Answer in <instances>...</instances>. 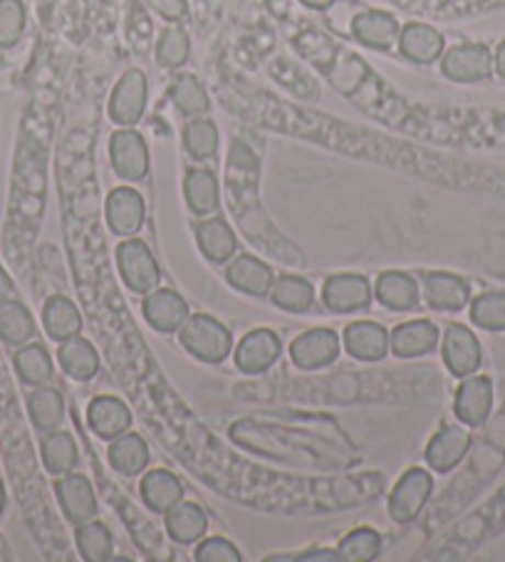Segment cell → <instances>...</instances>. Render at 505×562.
Returning a JSON list of instances; mask_svg holds the SVG:
<instances>
[{
	"label": "cell",
	"instance_id": "cell-37",
	"mask_svg": "<svg viewBox=\"0 0 505 562\" xmlns=\"http://www.w3.org/2000/svg\"><path fill=\"white\" fill-rule=\"evenodd\" d=\"M77 550L87 562H104L112 560V532L104 522H97L94 518L77 526Z\"/></svg>",
	"mask_w": 505,
	"mask_h": 562
},
{
	"label": "cell",
	"instance_id": "cell-1",
	"mask_svg": "<svg viewBox=\"0 0 505 562\" xmlns=\"http://www.w3.org/2000/svg\"><path fill=\"white\" fill-rule=\"evenodd\" d=\"M179 340L183 350L191 352L197 360L206 364H218L226 360L233 350V335L228 327L211 315H189L179 329Z\"/></svg>",
	"mask_w": 505,
	"mask_h": 562
},
{
	"label": "cell",
	"instance_id": "cell-42",
	"mask_svg": "<svg viewBox=\"0 0 505 562\" xmlns=\"http://www.w3.org/2000/svg\"><path fill=\"white\" fill-rule=\"evenodd\" d=\"M189 53H191V43H189V35L181 31V27H167V31L161 33L159 37V45H157V57L164 67H181L183 63L189 60Z\"/></svg>",
	"mask_w": 505,
	"mask_h": 562
},
{
	"label": "cell",
	"instance_id": "cell-31",
	"mask_svg": "<svg viewBox=\"0 0 505 562\" xmlns=\"http://www.w3.org/2000/svg\"><path fill=\"white\" fill-rule=\"evenodd\" d=\"M183 199L193 216H211L218 209V179L209 169H193L183 179Z\"/></svg>",
	"mask_w": 505,
	"mask_h": 562
},
{
	"label": "cell",
	"instance_id": "cell-29",
	"mask_svg": "<svg viewBox=\"0 0 505 562\" xmlns=\"http://www.w3.org/2000/svg\"><path fill=\"white\" fill-rule=\"evenodd\" d=\"M27 414L37 431L50 434L60 429L65 422V400L55 386H35V392L27 394Z\"/></svg>",
	"mask_w": 505,
	"mask_h": 562
},
{
	"label": "cell",
	"instance_id": "cell-43",
	"mask_svg": "<svg viewBox=\"0 0 505 562\" xmlns=\"http://www.w3.org/2000/svg\"><path fill=\"white\" fill-rule=\"evenodd\" d=\"M199 562H240V552L226 538H209L197 548Z\"/></svg>",
	"mask_w": 505,
	"mask_h": 562
},
{
	"label": "cell",
	"instance_id": "cell-19",
	"mask_svg": "<svg viewBox=\"0 0 505 562\" xmlns=\"http://www.w3.org/2000/svg\"><path fill=\"white\" fill-rule=\"evenodd\" d=\"M426 305L439 313H459L471 303V288L463 278L453 273H426L424 276Z\"/></svg>",
	"mask_w": 505,
	"mask_h": 562
},
{
	"label": "cell",
	"instance_id": "cell-8",
	"mask_svg": "<svg viewBox=\"0 0 505 562\" xmlns=\"http://www.w3.org/2000/svg\"><path fill=\"white\" fill-rule=\"evenodd\" d=\"M444 364L449 367L453 376H471L479 372L483 362V350L479 337H475L469 327L453 323L446 327L444 333Z\"/></svg>",
	"mask_w": 505,
	"mask_h": 562
},
{
	"label": "cell",
	"instance_id": "cell-20",
	"mask_svg": "<svg viewBox=\"0 0 505 562\" xmlns=\"http://www.w3.org/2000/svg\"><path fill=\"white\" fill-rule=\"evenodd\" d=\"M87 424L90 429L104 441H112L132 426V412L122 400L116 396H97L87 406Z\"/></svg>",
	"mask_w": 505,
	"mask_h": 562
},
{
	"label": "cell",
	"instance_id": "cell-48",
	"mask_svg": "<svg viewBox=\"0 0 505 562\" xmlns=\"http://www.w3.org/2000/svg\"><path fill=\"white\" fill-rule=\"evenodd\" d=\"M3 510H5V486L3 481H0V516H3Z\"/></svg>",
	"mask_w": 505,
	"mask_h": 562
},
{
	"label": "cell",
	"instance_id": "cell-2",
	"mask_svg": "<svg viewBox=\"0 0 505 562\" xmlns=\"http://www.w3.org/2000/svg\"><path fill=\"white\" fill-rule=\"evenodd\" d=\"M116 268H120L124 285L137 295H147L152 290H157L161 280L157 258L139 238H130L120 244V248H116Z\"/></svg>",
	"mask_w": 505,
	"mask_h": 562
},
{
	"label": "cell",
	"instance_id": "cell-3",
	"mask_svg": "<svg viewBox=\"0 0 505 562\" xmlns=\"http://www.w3.org/2000/svg\"><path fill=\"white\" fill-rule=\"evenodd\" d=\"M441 72L453 82H483L493 75V55L481 43H461L441 55Z\"/></svg>",
	"mask_w": 505,
	"mask_h": 562
},
{
	"label": "cell",
	"instance_id": "cell-47",
	"mask_svg": "<svg viewBox=\"0 0 505 562\" xmlns=\"http://www.w3.org/2000/svg\"><path fill=\"white\" fill-rule=\"evenodd\" d=\"M300 3L313 8V11H327V8H333L335 0H300Z\"/></svg>",
	"mask_w": 505,
	"mask_h": 562
},
{
	"label": "cell",
	"instance_id": "cell-13",
	"mask_svg": "<svg viewBox=\"0 0 505 562\" xmlns=\"http://www.w3.org/2000/svg\"><path fill=\"white\" fill-rule=\"evenodd\" d=\"M55 493H57V501H60L65 518L70 520L72 526H82V522L94 518L97 496L90 479L82 476V473L70 471L57 479Z\"/></svg>",
	"mask_w": 505,
	"mask_h": 562
},
{
	"label": "cell",
	"instance_id": "cell-27",
	"mask_svg": "<svg viewBox=\"0 0 505 562\" xmlns=\"http://www.w3.org/2000/svg\"><path fill=\"white\" fill-rule=\"evenodd\" d=\"M57 362H60L65 374L72 376L75 382H90L97 370H100V357H97L92 342L80 335L60 342Z\"/></svg>",
	"mask_w": 505,
	"mask_h": 562
},
{
	"label": "cell",
	"instance_id": "cell-34",
	"mask_svg": "<svg viewBox=\"0 0 505 562\" xmlns=\"http://www.w3.org/2000/svg\"><path fill=\"white\" fill-rule=\"evenodd\" d=\"M41 457H43L45 469L50 471L53 476H65V473L75 471L80 453H77V443L72 439V434L55 429L50 434H45V439L41 443Z\"/></svg>",
	"mask_w": 505,
	"mask_h": 562
},
{
	"label": "cell",
	"instance_id": "cell-24",
	"mask_svg": "<svg viewBox=\"0 0 505 562\" xmlns=\"http://www.w3.org/2000/svg\"><path fill=\"white\" fill-rule=\"evenodd\" d=\"M106 459L110 467L122 473V476H137L149 467V446L139 434L124 431L122 436L112 439L110 449H106Z\"/></svg>",
	"mask_w": 505,
	"mask_h": 562
},
{
	"label": "cell",
	"instance_id": "cell-41",
	"mask_svg": "<svg viewBox=\"0 0 505 562\" xmlns=\"http://www.w3.org/2000/svg\"><path fill=\"white\" fill-rule=\"evenodd\" d=\"M25 33L23 0H0V47H15Z\"/></svg>",
	"mask_w": 505,
	"mask_h": 562
},
{
	"label": "cell",
	"instance_id": "cell-17",
	"mask_svg": "<svg viewBox=\"0 0 505 562\" xmlns=\"http://www.w3.org/2000/svg\"><path fill=\"white\" fill-rule=\"evenodd\" d=\"M441 340L439 327L431 319H409L400 327L392 329L390 335V350L392 355L402 357V360H412V357H424L436 350Z\"/></svg>",
	"mask_w": 505,
	"mask_h": 562
},
{
	"label": "cell",
	"instance_id": "cell-4",
	"mask_svg": "<svg viewBox=\"0 0 505 562\" xmlns=\"http://www.w3.org/2000/svg\"><path fill=\"white\" fill-rule=\"evenodd\" d=\"M434 493V479L429 471L409 469L404 476L396 481V486L390 496V516L394 522H412L424 510L426 501Z\"/></svg>",
	"mask_w": 505,
	"mask_h": 562
},
{
	"label": "cell",
	"instance_id": "cell-36",
	"mask_svg": "<svg viewBox=\"0 0 505 562\" xmlns=\"http://www.w3.org/2000/svg\"><path fill=\"white\" fill-rule=\"evenodd\" d=\"M169 94H171L173 106H177L183 117H189V120L203 117V114L211 110L209 94L193 75H179L177 80H173Z\"/></svg>",
	"mask_w": 505,
	"mask_h": 562
},
{
	"label": "cell",
	"instance_id": "cell-5",
	"mask_svg": "<svg viewBox=\"0 0 505 562\" xmlns=\"http://www.w3.org/2000/svg\"><path fill=\"white\" fill-rule=\"evenodd\" d=\"M110 159L114 173L124 181H142L149 173V147L142 134L132 127L112 134Z\"/></svg>",
	"mask_w": 505,
	"mask_h": 562
},
{
	"label": "cell",
	"instance_id": "cell-14",
	"mask_svg": "<svg viewBox=\"0 0 505 562\" xmlns=\"http://www.w3.org/2000/svg\"><path fill=\"white\" fill-rule=\"evenodd\" d=\"M106 226L114 236H134L139 234L144 226V216H147V206H144L142 193L130 187L114 189L104 203Z\"/></svg>",
	"mask_w": 505,
	"mask_h": 562
},
{
	"label": "cell",
	"instance_id": "cell-28",
	"mask_svg": "<svg viewBox=\"0 0 505 562\" xmlns=\"http://www.w3.org/2000/svg\"><path fill=\"white\" fill-rule=\"evenodd\" d=\"M43 325H45V333L50 335V340L65 342L70 340V337L80 335L82 315L70 297L53 295L43 307Z\"/></svg>",
	"mask_w": 505,
	"mask_h": 562
},
{
	"label": "cell",
	"instance_id": "cell-6",
	"mask_svg": "<svg viewBox=\"0 0 505 562\" xmlns=\"http://www.w3.org/2000/svg\"><path fill=\"white\" fill-rule=\"evenodd\" d=\"M147 75L142 70H126L110 97V117L120 127H134L147 110Z\"/></svg>",
	"mask_w": 505,
	"mask_h": 562
},
{
	"label": "cell",
	"instance_id": "cell-44",
	"mask_svg": "<svg viewBox=\"0 0 505 562\" xmlns=\"http://www.w3.org/2000/svg\"><path fill=\"white\" fill-rule=\"evenodd\" d=\"M295 560L300 562H310V560H325V562H337L339 552L337 550H327V548H313L303 552V555H295Z\"/></svg>",
	"mask_w": 505,
	"mask_h": 562
},
{
	"label": "cell",
	"instance_id": "cell-32",
	"mask_svg": "<svg viewBox=\"0 0 505 562\" xmlns=\"http://www.w3.org/2000/svg\"><path fill=\"white\" fill-rule=\"evenodd\" d=\"M270 300L273 305L285 310V313H307L315 305V288L310 280L300 276H280L270 288Z\"/></svg>",
	"mask_w": 505,
	"mask_h": 562
},
{
	"label": "cell",
	"instance_id": "cell-16",
	"mask_svg": "<svg viewBox=\"0 0 505 562\" xmlns=\"http://www.w3.org/2000/svg\"><path fill=\"white\" fill-rule=\"evenodd\" d=\"M226 280L231 288H236L243 295L266 297L270 295V288L276 283V276L273 268L263 263V260L250 254H243L228 260Z\"/></svg>",
	"mask_w": 505,
	"mask_h": 562
},
{
	"label": "cell",
	"instance_id": "cell-26",
	"mask_svg": "<svg viewBox=\"0 0 505 562\" xmlns=\"http://www.w3.org/2000/svg\"><path fill=\"white\" fill-rule=\"evenodd\" d=\"M197 244L201 248V254L206 256V260H211V263H228L238 248L236 234H233L228 221L223 218H209L199 223Z\"/></svg>",
	"mask_w": 505,
	"mask_h": 562
},
{
	"label": "cell",
	"instance_id": "cell-38",
	"mask_svg": "<svg viewBox=\"0 0 505 562\" xmlns=\"http://www.w3.org/2000/svg\"><path fill=\"white\" fill-rule=\"evenodd\" d=\"M471 323L485 333H505V293L503 290H491L481 293L471 303Z\"/></svg>",
	"mask_w": 505,
	"mask_h": 562
},
{
	"label": "cell",
	"instance_id": "cell-23",
	"mask_svg": "<svg viewBox=\"0 0 505 562\" xmlns=\"http://www.w3.org/2000/svg\"><path fill=\"white\" fill-rule=\"evenodd\" d=\"M374 297L386 310L409 313V310L419 305V285H416V280L412 276L400 273V270H390V273H382L377 278Z\"/></svg>",
	"mask_w": 505,
	"mask_h": 562
},
{
	"label": "cell",
	"instance_id": "cell-33",
	"mask_svg": "<svg viewBox=\"0 0 505 562\" xmlns=\"http://www.w3.org/2000/svg\"><path fill=\"white\" fill-rule=\"evenodd\" d=\"M35 335V319L23 303L8 297L0 300V340L11 347H21L31 342Z\"/></svg>",
	"mask_w": 505,
	"mask_h": 562
},
{
	"label": "cell",
	"instance_id": "cell-22",
	"mask_svg": "<svg viewBox=\"0 0 505 562\" xmlns=\"http://www.w3.org/2000/svg\"><path fill=\"white\" fill-rule=\"evenodd\" d=\"M400 50L416 65H431L441 60L444 55V35L426 23H409L400 33Z\"/></svg>",
	"mask_w": 505,
	"mask_h": 562
},
{
	"label": "cell",
	"instance_id": "cell-40",
	"mask_svg": "<svg viewBox=\"0 0 505 562\" xmlns=\"http://www.w3.org/2000/svg\"><path fill=\"white\" fill-rule=\"evenodd\" d=\"M337 552L345 562H369L382 552V536L372 528H357L343 538Z\"/></svg>",
	"mask_w": 505,
	"mask_h": 562
},
{
	"label": "cell",
	"instance_id": "cell-46",
	"mask_svg": "<svg viewBox=\"0 0 505 562\" xmlns=\"http://www.w3.org/2000/svg\"><path fill=\"white\" fill-rule=\"evenodd\" d=\"M13 280H11V276L5 273V268L0 266V300H8L13 295Z\"/></svg>",
	"mask_w": 505,
	"mask_h": 562
},
{
	"label": "cell",
	"instance_id": "cell-11",
	"mask_svg": "<svg viewBox=\"0 0 505 562\" xmlns=\"http://www.w3.org/2000/svg\"><path fill=\"white\" fill-rule=\"evenodd\" d=\"M323 300L327 310H333L337 315L359 313V310H367L372 303V285L359 273H339L325 280Z\"/></svg>",
	"mask_w": 505,
	"mask_h": 562
},
{
	"label": "cell",
	"instance_id": "cell-10",
	"mask_svg": "<svg viewBox=\"0 0 505 562\" xmlns=\"http://www.w3.org/2000/svg\"><path fill=\"white\" fill-rule=\"evenodd\" d=\"M280 352H283V342L273 329H252L236 347V367L243 374H263L278 362Z\"/></svg>",
	"mask_w": 505,
	"mask_h": 562
},
{
	"label": "cell",
	"instance_id": "cell-21",
	"mask_svg": "<svg viewBox=\"0 0 505 562\" xmlns=\"http://www.w3.org/2000/svg\"><path fill=\"white\" fill-rule=\"evenodd\" d=\"M400 21L386 11H364L352 21V35L372 50H392L400 41Z\"/></svg>",
	"mask_w": 505,
	"mask_h": 562
},
{
	"label": "cell",
	"instance_id": "cell-30",
	"mask_svg": "<svg viewBox=\"0 0 505 562\" xmlns=\"http://www.w3.org/2000/svg\"><path fill=\"white\" fill-rule=\"evenodd\" d=\"M142 498L154 513H167L183 498L181 481L171 471L154 469L142 479Z\"/></svg>",
	"mask_w": 505,
	"mask_h": 562
},
{
	"label": "cell",
	"instance_id": "cell-12",
	"mask_svg": "<svg viewBox=\"0 0 505 562\" xmlns=\"http://www.w3.org/2000/svg\"><path fill=\"white\" fill-rule=\"evenodd\" d=\"M471 443L473 436L469 431V426H444V429L429 441V446H426V463H429L431 471L449 473L465 459V453L471 451Z\"/></svg>",
	"mask_w": 505,
	"mask_h": 562
},
{
	"label": "cell",
	"instance_id": "cell-9",
	"mask_svg": "<svg viewBox=\"0 0 505 562\" xmlns=\"http://www.w3.org/2000/svg\"><path fill=\"white\" fill-rule=\"evenodd\" d=\"M453 412L459 422L469 429L483 426L493 412V382L483 374L463 376L459 390H456Z\"/></svg>",
	"mask_w": 505,
	"mask_h": 562
},
{
	"label": "cell",
	"instance_id": "cell-18",
	"mask_svg": "<svg viewBox=\"0 0 505 562\" xmlns=\"http://www.w3.org/2000/svg\"><path fill=\"white\" fill-rule=\"evenodd\" d=\"M345 350L359 362H379L390 352V333L369 319H357V323L345 327Z\"/></svg>",
	"mask_w": 505,
	"mask_h": 562
},
{
	"label": "cell",
	"instance_id": "cell-45",
	"mask_svg": "<svg viewBox=\"0 0 505 562\" xmlns=\"http://www.w3.org/2000/svg\"><path fill=\"white\" fill-rule=\"evenodd\" d=\"M493 70L498 72L501 80H505V41L498 47H495V53H493Z\"/></svg>",
	"mask_w": 505,
	"mask_h": 562
},
{
	"label": "cell",
	"instance_id": "cell-25",
	"mask_svg": "<svg viewBox=\"0 0 505 562\" xmlns=\"http://www.w3.org/2000/svg\"><path fill=\"white\" fill-rule=\"evenodd\" d=\"M209 530V516L206 510L197 503H177L171 510H167V532L173 542L179 546H193L199 542Z\"/></svg>",
	"mask_w": 505,
	"mask_h": 562
},
{
	"label": "cell",
	"instance_id": "cell-39",
	"mask_svg": "<svg viewBox=\"0 0 505 562\" xmlns=\"http://www.w3.org/2000/svg\"><path fill=\"white\" fill-rule=\"evenodd\" d=\"M183 149H187L193 159L206 161L218 149V130L211 120L197 117L183 127Z\"/></svg>",
	"mask_w": 505,
	"mask_h": 562
},
{
	"label": "cell",
	"instance_id": "cell-35",
	"mask_svg": "<svg viewBox=\"0 0 505 562\" xmlns=\"http://www.w3.org/2000/svg\"><path fill=\"white\" fill-rule=\"evenodd\" d=\"M15 372L21 382L31 386H43L53 380V360L43 345H21L13 357Z\"/></svg>",
	"mask_w": 505,
	"mask_h": 562
},
{
	"label": "cell",
	"instance_id": "cell-7",
	"mask_svg": "<svg viewBox=\"0 0 505 562\" xmlns=\"http://www.w3.org/2000/svg\"><path fill=\"white\" fill-rule=\"evenodd\" d=\"M339 357V337L327 327H315L298 335L290 345V360L298 370L315 372L329 367Z\"/></svg>",
	"mask_w": 505,
	"mask_h": 562
},
{
	"label": "cell",
	"instance_id": "cell-15",
	"mask_svg": "<svg viewBox=\"0 0 505 562\" xmlns=\"http://www.w3.org/2000/svg\"><path fill=\"white\" fill-rule=\"evenodd\" d=\"M142 313L144 319L157 329L161 335H171V333H179L181 325L187 323L189 317V305L187 300H183L177 290H169V288H161V290H152L144 297V305H142Z\"/></svg>",
	"mask_w": 505,
	"mask_h": 562
}]
</instances>
